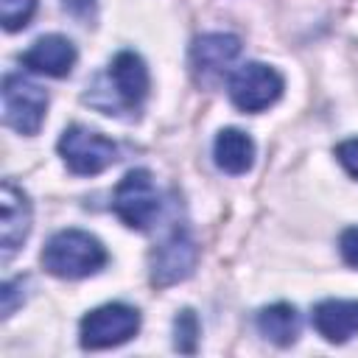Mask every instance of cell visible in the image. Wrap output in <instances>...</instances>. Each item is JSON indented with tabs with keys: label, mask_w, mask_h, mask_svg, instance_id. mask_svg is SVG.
I'll return each instance as SVG.
<instances>
[{
	"label": "cell",
	"mask_w": 358,
	"mask_h": 358,
	"mask_svg": "<svg viewBox=\"0 0 358 358\" xmlns=\"http://www.w3.org/2000/svg\"><path fill=\"white\" fill-rule=\"evenodd\" d=\"M196 257H199V249H196V241L190 238L187 229H173L154 252H151V282L157 288H165V285H173L185 277H190L193 266H196Z\"/></svg>",
	"instance_id": "7"
},
{
	"label": "cell",
	"mask_w": 358,
	"mask_h": 358,
	"mask_svg": "<svg viewBox=\"0 0 358 358\" xmlns=\"http://www.w3.org/2000/svg\"><path fill=\"white\" fill-rule=\"evenodd\" d=\"M282 95V76L260 62L241 64L229 76V98L243 112H263Z\"/></svg>",
	"instance_id": "6"
},
{
	"label": "cell",
	"mask_w": 358,
	"mask_h": 358,
	"mask_svg": "<svg viewBox=\"0 0 358 358\" xmlns=\"http://www.w3.org/2000/svg\"><path fill=\"white\" fill-rule=\"evenodd\" d=\"M36 11V0H0V20L6 31H20Z\"/></svg>",
	"instance_id": "15"
},
{
	"label": "cell",
	"mask_w": 358,
	"mask_h": 358,
	"mask_svg": "<svg viewBox=\"0 0 358 358\" xmlns=\"http://www.w3.org/2000/svg\"><path fill=\"white\" fill-rule=\"evenodd\" d=\"M336 157H338V162L344 165V171H347L352 179H358V137L338 143V145H336Z\"/></svg>",
	"instance_id": "17"
},
{
	"label": "cell",
	"mask_w": 358,
	"mask_h": 358,
	"mask_svg": "<svg viewBox=\"0 0 358 358\" xmlns=\"http://www.w3.org/2000/svg\"><path fill=\"white\" fill-rule=\"evenodd\" d=\"M199 341V319L193 310H182L173 322V347L179 352H196Z\"/></svg>",
	"instance_id": "16"
},
{
	"label": "cell",
	"mask_w": 358,
	"mask_h": 358,
	"mask_svg": "<svg viewBox=\"0 0 358 358\" xmlns=\"http://www.w3.org/2000/svg\"><path fill=\"white\" fill-rule=\"evenodd\" d=\"M241 53V39L232 34H204L190 48V62L201 76L224 73Z\"/></svg>",
	"instance_id": "12"
},
{
	"label": "cell",
	"mask_w": 358,
	"mask_h": 358,
	"mask_svg": "<svg viewBox=\"0 0 358 358\" xmlns=\"http://www.w3.org/2000/svg\"><path fill=\"white\" fill-rule=\"evenodd\" d=\"M22 64L34 73H45L53 78H62L73 70L76 64V45L62 36V34H48L39 36L25 53H22Z\"/></svg>",
	"instance_id": "9"
},
{
	"label": "cell",
	"mask_w": 358,
	"mask_h": 358,
	"mask_svg": "<svg viewBox=\"0 0 358 358\" xmlns=\"http://www.w3.org/2000/svg\"><path fill=\"white\" fill-rule=\"evenodd\" d=\"M112 210L126 227L148 229L154 224L157 213H159V193H157V185H154L151 173L143 171V168L129 171L115 187Z\"/></svg>",
	"instance_id": "3"
},
{
	"label": "cell",
	"mask_w": 358,
	"mask_h": 358,
	"mask_svg": "<svg viewBox=\"0 0 358 358\" xmlns=\"http://www.w3.org/2000/svg\"><path fill=\"white\" fill-rule=\"evenodd\" d=\"M257 330L277 347H288L299 336V313L288 302H274L257 313Z\"/></svg>",
	"instance_id": "14"
},
{
	"label": "cell",
	"mask_w": 358,
	"mask_h": 358,
	"mask_svg": "<svg viewBox=\"0 0 358 358\" xmlns=\"http://www.w3.org/2000/svg\"><path fill=\"white\" fill-rule=\"evenodd\" d=\"M213 157L215 165L227 173H246L255 162V143L246 131L241 129H221L215 143H213Z\"/></svg>",
	"instance_id": "13"
},
{
	"label": "cell",
	"mask_w": 358,
	"mask_h": 358,
	"mask_svg": "<svg viewBox=\"0 0 358 358\" xmlns=\"http://www.w3.org/2000/svg\"><path fill=\"white\" fill-rule=\"evenodd\" d=\"M109 78L115 84V95L129 106L137 109L148 95V67L134 50H120L109 64Z\"/></svg>",
	"instance_id": "10"
},
{
	"label": "cell",
	"mask_w": 358,
	"mask_h": 358,
	"mask_svg": "<svg viewBox=\"0 0 358 358\" xmlns=\"http://www.w3.org/2000/svg\"><path fill=\"white\" fill-rule=\"evenodd\" d=\"M48 109V95L42 87L22 76L3 78V120L20 134H36Z\"/></svg>",
	"instance_id": "5"
},
{
	"label": "cell",
	"mask_w": 358,
	"mask_h": 358,
	"mask_svg": "<svg viewBox=\"0 0 358 358\" xmlns=\"http://www.w3.org/2000/svg\"><path fill=\"white\" fill-rule=\"evenodd\" d=\"M59 154L73 173L92 176L106 171L117 159V145L87 126H70L59 137Z\"/></svg>",
	"instance_id": "2"
},
{
	"label": "cell",
	"mask_w": 358,
	"mask_h": 358,
	"mask_svg": "<svg viewBox=\"0 0 358 358\" xmlns=\"http://www.w3.org/2000/svg\"><path fill=\"white\" fill-rule=\"evenodd\" d=\"M62 8L78 22H92L98 14V0H62Z\"/></svg>",
	"instance_id": "18"
},
{
	"label": "cell",
	"mask_w": 358,
	"mask_h": 358,
	"mask_svg": "<svg viewBox=\"0 0 358 358\" xmlns=\"http://www.w3.org/2000/svg\"><path fill=\"white\" fill-rule=\"evenodd\" d=\"M103 243L84 229H62L42 249V266L62 280H81L106 263Z\"/></svg>",
	"instance_id": "1"
},
{
	"label": "cell",
	"mask_w": 358,
	"mask_h": 358,
	"mask_svg": "<svg viewBox=\"0 0 358 358\" xmlns=\"http://www.w3.org/2000/svg\"><path fill=\"white\" fill-rule=\"evenodd\" d=\"M20 291H22V280H14V282L3 285V291H0V296H3V316H11L14 308L25 299V294H20Z\"/></svg>",
	"instance_id": "20"
},
{
	"label": "cell",
	"mask_w": 358,
	"mask_h": 358,
	"mask_svg": "<svg viewBox=\"0 0 358 358\" xmlns=\"http://www.w3.org/2000/svg\"><path fill=\"white\" fill-rule=\"evenodd\" d=\"M338 246H341V257H344L350 266L358 268V227H347V229L341 232Z\"/></svg>",
	"instance_id": "19"
},
{
	"label": "cell",
	"mask_w": 358,
	"mask_h": 358,
	"mask_svg": "<svg viewBox=\"0 0 358 358\" xmlns=\"http://www.w3.org/2000/svg\"><path fill=\"white\" fill-rule=\"evenodd\" d=\"M140 330V313L131 305L109 302L90 310L81 319V347L87 350H106L129 341Z\"/></svg>",
	"instance_id": "4"
},
{
	"label": "cell",
	"mask_w": 358,
	"mask_h": 358,
	"mask_svg": "<svg viewBox=\"0 0 358 358\" xmlns=\"http://www.w3.org/2000/svg\"><path fill=\"white\" fill-rule=\"evenodd\" d=\"M0 246L3 260H8L31 232V201L14 182L6 179L0 187Z\"/></svg>",
	"instance_id": "8"
},
{
	"label": "cell",
	"mask_w": 358,
	"mask_h": 358,
	"mask_svg": "<svg viewBox=\"0 0 358 358\" xmlns=\"http://www.w3.org/2000/svg\"><path fill=\"white\" fill-rule=\"evenodd\" d=\"M313 327L330 344H344L358 333V299H324L313 308Z\"/></svg>",
	"instance_id": "11"
}]
</instances>
